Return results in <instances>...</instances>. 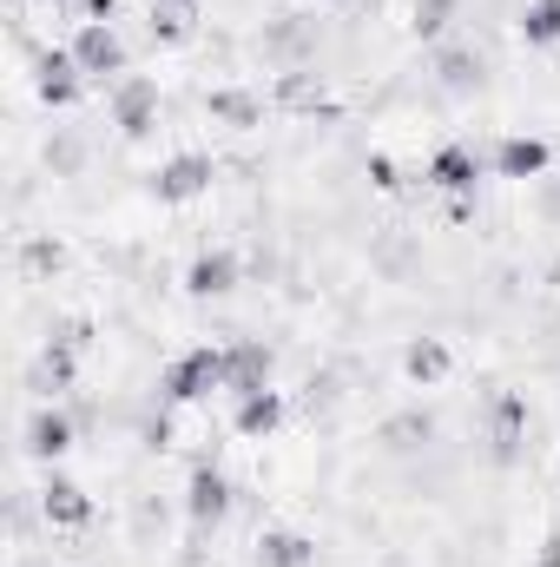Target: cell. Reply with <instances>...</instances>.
I'll use <instances>...</instances> for the list:
<instances>
[{
    "instance_id": "ffe728a7",
    "label": "cell",
    "mask_w": 560,
    "mask_h": 567,
    "mask_svg": "<svg viewBox=\"0 0 560 567\" xmlns=\"http://www.w3.org/2000/svg\"><path fill=\"white\" fill-rule=\"evenodd\" d=\"M251 561L258 567H310L317 561V542L303 528H265L258 548H251Z\"/></svg>"
},
{
    "instance_id": "5b68a950",
    "label": "cell",
    "mask_w": 560,
    "mask_h": 567,
    "mask_svg": "<svg viewBox=\"0 0 560 567\" xmlns=\"http://www.w3.org/2000/svg\"><path fill=\"white\" fill-rule=\"evenodd\" d=\"M231 502H238V488H231V475H225L218 462H198V468L185 475V522H191L198 535L225 528V522H231Z\"/></svg>"
},
{
    "instance_id": "2e32d148",
    "label": "cell",
    "mask_w": 560,
    "mask_h": 567,
    "mask_svg": "<svg viewBox=\"0 0 560 567\" xmlns=\"http://www.w3.org/2000/svg\"><path fill=\"white\" fill-rule=\"evenodd\" d=\"M448 377H455L448 337H409V343H403V383H409V390H442Z\"/></svg>"
},
{
    "instance_id": "f1b7e54d",
    "label": "cell",
    "mask_w": 560,
    "mask_h": 567,
    "mask_svg": "<svg viewBox=\"0 0 560 567\" xmlns=\"http://www.w3.org/2000/svg\"><path fill=\"white\" fill-rule=\"evenodd\" d=\"M165 7H185V13H191V7H198V0H165Z\"/></svg>"
},
{
    "instance_id": "30bf717a",
    "label": "cell",
    "mask_w": 560,
    "mask_h": 567,
    "mask_svg": "<svg viewBox=\"0 0 560 567\" xmlns=\"http://www.w3.org/2000/svg\"><path fill=\"white\" fill-rule=\"evenodd\" d=\"M73 442H80V423L60 410V403H40L27 429H20V449H27V462H40V468H53L60 455H73Z\"/></svg>"
},
{
    "instance_id": "6da1fadb",
    "label": "cell",
    "mask_w": 560,
    "mask_h": 567,
    "mask_svg": "<svg viewBox=\"0 0 560 567\" xmlns=\"http://www.w3.org/2000/svg\"><path fill=\"white\" fill-rule=\"evenodd\" d=\"M211 390H225V350H218V343L178 350V357L165 363V377H158L165 410H198V403H211Z\"/></svg>"
},
{
    "instance_id": "484cf974",
    "label": "cell",
    "mask_w": 560,
    "mask_h": 567,
    "mask_svg": "<svg viewBox=\"0 0 560 567\" xmlns=\"http://www.w3.org/2000/svg\"><path fill=\"white\" fill-rule=\"evenodd\" d=\"M370 185H376V192H403V172H396L390 152H370Z\"/></svg>"
},
{
    "instance_id": "52a82bcc",
    "label": "cell",
    "mask_w": 560,
    "mask_h": 567,
    "mask_svg": "<svg viewBox=\"0 0 560 567\" xmlns=\"http://www.w3.org/2000/svg\"><path fill=\"white\" fill-rule=\"evenodd\" d=\"M422 185L428 192H442V198H455V205H468L475 198V185H481V158H475V145L448 140L428 152V165H422Z\"/></svg>"
},
{
    "instance_id": "4fadbf2b",
    "label": "cell",
    "mask_w": 560,
    "mask_h": 567,
    "mask_svg": "<svg viewBox=\"0 0 560 567\" xmlns=\"http://www.w3.org/2000/svg\"><path fill=\"white\" fill-rule=\"evenodd\" d=\"M245 278V265H238V251H225V245H211V251H198L191 265H185V297H198V303H218V297H231Z\"/></svg>"
},
{
    "instance_id": "e0dca14e",
    "label": "cell",
    "mask_w": 560,
    "mask_h": 567,
    "mask_svg": "<svg viewBox=\"0 0 560 567\" xmlns=\"http://www.w3.org/2000/svg\"><path fill=\"white\" fill-rule=\"evenodd\" d=\"M481 80H488V66H481L475 47H462V40H442V47H435V86H442V93L468 100V93H481Z\"/></svg>"
},
{
    "instance_id": "4316f807",
    "label": "cell",
    "mask_w": 560,
    "mask_h": 567,
    "mask_svg": "<svg viewBox=\"0 0 560 567\" xmlns=\"http://www.w3.org/2000/svg\"><path fill=\"white\" fill-rule=\"evenodd\" d=\"M120 7H126V0H80V20H106V27H113Z\"/></svg>"
},
{
    "instance_id": "8fae6325",
    "label": "cell",
    "mask_w": 560,
    "mask_h": 567,
    "mask_svg": "<svg viewBox=\"0 0 560 567\" xmlns=\"http://www.w3.org/2000/svg\"><path fill=\"white\" fill-rule=\"evenodd\" d=\"M488 165H495V178H508V185H528V178H541V172L554 165V145L541 140V133H508V140H495Z\"/></svg>"
},
{
    "instance_id": "7c38bea8",
    "label": "cell",
    "mask_w": 560,
    "mask_h": 567,
    "mask_svg": "<svg viewBox=\"0 0 560 567\" xmlns=\"http://www.w3.org/2000/svg\"><path fill=\"white\" fill-rule=\"evenodd\" d=\"M40 515H46V528H93V495L73 482V475H60V468H46V482H40Z\"/></svg>"
},
{
    "instance_id": "9a60e30c",
    "label": "cell",
    "mask_w": 560,
    "mask_h": 567,
    "mask_svg": "<svg viewBox=\"0 0 560 567\" xmlns=\"http://www.w3.org/2000/svg\"><path fill=\"white\" fill-rule=\"evenodd\" d=\"M271 377H278V357H271V343L245 337V343H231V350H225V390H231V396L271 390Z\"/></svg>"
},
{
    "instance_id": "44dd1931",
    "label": "cell",
    "mask_w": 560,
    "mask_h": 567,
    "mask_svg": "<svg viewBox=\"0 0 560 567\" xmlns=\"http://www.w3.org/2000/svg\"><path fill=\"white\" fill-rule=\"evenodd\" d=\"M515 33H521V47L554 53V47H560V0H528V7H521V20H515Z\"/></svg>"
},
{
    "instance_id": "cb8c5ba5",
    "label": "cell",
    "mask_w": 560,
    "mask_h": 567,
    "mask_svg": "<svg viewBox=\"0 0 560 567\" xmlns=\"http://www.w3.org/2000/svg\"><path fill=\"white\" fill-rule=\"evenodd\" d=\"M152 40H158V47H185V40H191V13L152 0Z\"/></svg>"
},
{
    "instance_id": "5bb4252c",
    "label": "cell",
    "mask_w": 560,
    "mask_h": 567,
    "mask_svg": "<svg viewBox=\"0 0 560 567\" xmlns=\"http://www.w3.org/2000/svg\"><path fill=\"white\" fill-rule=\"evenodd\" d=\"M283 416H290V403H283L278 383H271V390H251V396L231 403V435H238V442H271L283 429Z\"/></svg>"
},
{
    "instance_id": "277c9868",
    "label": "cell",
    "mask_w": 560,
    "mask_h": 567,
    "mask_svg": "<svg viewBox=\"0 0 560 567\" xmlns=\"http://www.w3.org/2000/svg\"><path fill=\"white\" fill-rule=\"evenodd\" d=\"M211 178H218V158L211 152H172L158 172H145V192L158 205H198L211 192Z\"/></svg>"
},
{
    "instance_id": "ba28073f",
    "label": "cell",
    "mask_w": 560,
    "mask_h": 567,
    "mask_svg": "<svg viewBox=\"0 0 560 567\" xmlns=\"http://www.w3.org/2000/svg\"><path fill=\"white\" fill-rule=\"evenodd\" d=\"M33 93H40V106H53V113L80 106V93H86L80 60H73L66 47H40V53H33Z\"/></svg>"
},
{
    "instance_id": "7402d4cb",
    "label": "cell",
    "mask_w": 560,
    "mask_h": 567,
    "mask_svg": "<svg viewBox=\"0 0 560 567\" xmlns=\"http://www.w3.org/2000/svg\"><path fill=\"white\" fill-rule=\"evenodd\" d=\"M455 20H462V0H416L409 7V33H416L422 47H442L455 33Z\"/></svg>"
},
{
    "instance_id": "83f0119b",
    "label": "cell",
    "mask_w": 560,
    "mask_h": 567,
    "mask_svg": "<svg viewBox=\"0 0 560 567\" xmlns=\"http://www.w3.org/2000/svg\"><path fill=\"white\" fill-rule=\"evenodd\" d=\"M535 567H560V522L541 535V548H535Z\"/></svg>"
},
{
    "instance_id": "603a6c76",
    "label": "cell",
    "mask_w": 560,
    "mask_h": 567,
    "mask_svg": "<svg viewBox=\"0 0 560 567\" xmlns=\"http://www.w3.org/2000/svg\"><path fill=\"white\" fill-rule=\"evenodd\" d=\"M20 271L27 278H60L66 271V245L60 238H27L20 245Z\"/></svg>"
},
{
    "instance_id": "d6986e66",
    "label": "cell",
    "mask_w": 560,
    "mask_h": 567,
    "mask_svg": "<svg viewBox=\"0 0 560 567\" xmlns=\"http://www.w3.org/2000/svg\"><path fill=\"white\" fill-rule=\"evenodd\" d=\"M205 113H211V126H231V133H258L265 126V100L251 86H211Z\"/></svg>"
},
{
    "instance_id": "d4e9b609",
    "label": "cell",
    "mask_w": 560,
    "mask_h": 567,
    "mask_svg": "<svg viewBox=\"0 0 560 567\" xmlns=\"http://www.w3.org/2000/svg\"><path fill=\"white\" fill-rule=\"evenodd\" d=\"M278 100L290 113H317V106H323V80H317V73H283Z\"/></svg>"
},
{
    "instance_id": "f546056e",
    "label": "cell",
    "mask_w": 560,
    "mask_h": 567,
    "mask_svg": "<svg viewBox=\"0 0 560 567\" xmlns=\"http://www.w3.org/2000/svg\"><path fill=\"white\" fill-rule=\"evenodd\" d=\"M323 7H350V0H323Z\"/></svg>"
},
{
    "instance_id": "3957f363",
    "label": "cell",
    "mask_w": 560,
    "mask_h": 567,
    "mask_svg": "<svg viewBox=\"0 0 560 567\" xmlns=\"http://www.w3.org/2000/svg\"><path fill=\"white\" fill-rule=\"evenodd\" d=\"M66 53H73V60H80V73H86V80H100V86H120V80L133 73L126 40H120V27H106V20H80V27H73V40H66Z\"/></svg>"
},
{
    "instance_id": "7a4b0ae2",
    "label": "cell",
    "mask_w": 560,
    "mask_h": 567,
    "mask_svg": "<svg viewBox=\"0 0 560 567\" xmlns=\"http://www.w3.org/2000/svg\"><path fill=\"white\" fill-rule=\"evenodd\" d=\"M528 435H535V410H528V396H521V390H495V403H488V429H481L488 462H495V468H515V462L528 455Z\"/></svg>"
},
{
    "instance_id": "8992f818",
    "label": "cell",
    "mask_w": 560,
    "mask_h": 567,
    "mask_svg": "<svg viewBox=\"0 0 560 567\" xmlns=\"http://www.w3.org/2000/svg\"><path fill=\"white\" fill-rule=\"evenodd\" d=\"M106 113H113L120 140H152V126H158V113H165V93H158V80L126 73V80L106 93Z\"/></svg>"
},
{
    "instance_id": "9c48e42d",
    "label": "cell",
    "mask_w": 560,
    "mask_h": 567,
    "mask_svg": "<svg viewBox=\"0 0 560 567\" xmlns=\"http://www.w3.org/2000/svg\"><path fill=\"white\" fill-rule=\"evenodd\" d=\"M80 357H86V350H80L73 337H60V330H53V337L40 343V357H33V377H27V390H33L40 403H60V396L80 383Z\"/></svg>"
},
{
    "instance_id": "ac0fdd59",
    "label": "cell",
    "mask_w": 560,
    "mask_h": 567,
    "mask_svg": "<svg viewBox=\"0 0 560 567\" xmlns=\"http://www.w3.org/2000/svg\"><path fill=\"white\" fill-rule=\"evenodd\" d=\"M428 442H435V410H422V403L383 416V429H376V449H383V455H416Z\"/></svg>"
}]
</instances>
